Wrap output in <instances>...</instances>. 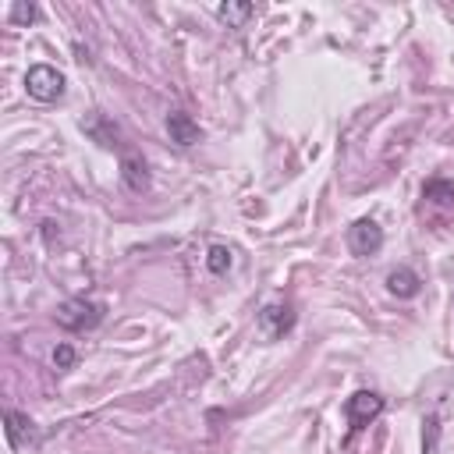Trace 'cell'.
Masks as SVG:
<instances>
[{
    "label": "cell",
    "instance_id": "obj_1",
    "mask_svg": "<svg viewBox=\"0 0 454 454\" xmlns=\"http://www.w3.org/2000/svg\"><path fill=\"white\" fill-rule=\"evenodd\" d=\"M103 312H106V309H103V301H92V298H67V301L57 309V323H60L64 330L82 333V330L99 326Z\"/></svg>",
    "mask_w": 454,
    "mask_h": 454
},
{
    "label": "cell",
    "instance_id": "obj_2",
    "mask_svg": "<svg viewBox=\"0 0 454 454\" xmlns=\"http://www.w3.org/2000/svg\"><path fill=\"white\" fill-rule=\"evenodd\" d=\"M383 397L376 394V390H355L348 401H344V419H348V436H355V433H362L380 411H383Z\"/></svg>",
    "mask_w": 454,
    "mask_h": 454
},
{
    "label": "cell",
    "instance_id": "obj_3",
    "mask_svg": "<svg viewBox=\"0 0 454 454\" xmlns=\"http://www.w3.org/2000/svg\"><path fill=\"white\" fill-rule=\"evenodd\" d=\"M25 89H28L32 99L53 103V99L64 96V74L57 67H50V64H32L28 74H25Z\"/></svg>",
    "mask_w": 454,
    "mask_h": 454
},
{
    "label": "cell",
    "instance_id": "obj_4",
    "mask_svg": "<svg viewBox=\"0 0 454 454\" xmlns=\"http://www.w3.org/2000/svg\"><path fill=\"white\" fill-rule=\"evenodd\" d=\"M348 248H351L355 255H372V252H380V248H383V227H380L376 220H369V216L355 220V223L348 227Z\"/></svg>",
    "mask_w": 454,
    "mask_h": 454
},
{
    "label": "cell",
    "instance_id": "obj_5",
    "mask_svg": "<svg viewBox=\"0 0 454 454\" xmlns=\"http://www.w3.org/2000/svg\"><path fill=\"white\" fill-rule=\"evenodd\" d=\"M121 177L131 192H145L149 188V163L142 160V153L135 149H121Z\"/></svg>",
    "mask_w": 454,
    "mask_h": 454
},
{
    "label": "cell",
    "instance_id": "obj_6",
    "mask_svg": "<svg viewBox=\"0 0 454 454\" xmlns=\"http://www.w3.org/2000/svg\"><path fill=\"white\" fill-rule=\"evenodd\" d=\"M259 326H262L266 337H284V333L294 326V312H291V305H284V301H270V305L259 312Z\"/></svg>",
    "mask_w": 454,
    "mask_h": 454
},
{
    "label": "cell",
    "instance_id": "obj_7",
    "mask_svg": "<svg viewBox=\"0 0 454 454\" xmlns=\"http://www.w3.org/2000/svg\"><path fill=\"white\" fill-rule=\"evenodd\" d=\"M167 135H170V142H177L181 149H188V145H195L199 142V124H195V117L192 114H184V110H170L167 114Z\"/></svg>",
    "mask_w": 454,
    "mask_h": 454
},
{
    "label": "cell",
    "instance_id": "obj_8",
    "mask_svg": "<svg viewBox=\"0 0 454 454\" xmlns=\"http://www.w3.org/2000/svg\"><path fill=\"white\" fill-rule=\"evenodd\" d=\"M82 128H85V135H92V138H96L99 145H106V149L121 145V142H117V138H121V128H117L106 114H92V117H85Z\"/></svg>",
    "mask_w": 454,
    "mask_h": 454
},
{
    "label": "cell",
    "instance_id": "obj_9",
    "mask_svg": "<svg viewBox=\"0 0 454 454\" xmlns=\"http://www.w3.org/2000/svg\"><path fill=\"white\" fill-rule=\"evenodd\" d=\"M419 287H422V280H419V273L411 266H397V270L387 273V291L397 294V298H415Z\"/></svg>",
    "mask_w": 454,
    "mask_h": 454
},
{
    "label": "cell",
    "instance_id": "obj_10",
    "mask_svg": "<svg viewBox=\"0 0 454 454\" xmlns=\"http://www.w3.org/2000/svg\"><path fill=\"white\" fill-rule=\"evenodd\" d=\"M4 422H7V440H11V447H21L25 440H35V426H32L28 415L7 408V411H4Z\"/></svg>",
    "mask_w": 454,
    "mask_h": 454
},
{
    "label": "cell",
    "instance_id": "obj_11",
    "mask_svg": "<svg viewBox=\"0 0 454 454\" xmlns=\"http://www.w3.org/2000/svg\"><path fill=\"white\" fill-rule=\"evenodd\" d=\"M252 14H255V7H252V4H231V0H227V4H220V7H216V18H220L227 28H241Z\"/></svg>",
    "mask_w": 454,
    "mask_h": 454
},
{
    "label": "cell",
    "instance_id": "obj_12",
    "mask_svg": "<svg viewBox=\"0 0 454 454\" xmlns=\"http://www.w3.org/2000/svg\"><path fill=\"white\" fill-rule=\"evenodd\" d=\"M234 266V252L227 248V245H209V252H206V270L209 273H227Z\"/></svg>",
    "mask_w": 454,
    "mask_h": 454
},
{
    "label": "cell",
    "instance_id": "obj_13",
    "mask_svg": "<svg viewBox=\"0 0 454 454\" xmlns=\"http://www.w3.org/2000/svg\"><path fill=\"white\" fill-rule=\"evenodd\" d=\"M422 454H440V415L422 422Z\"/></svg>",
    "mask_w": 454,
    "mask_h": 454
},
{
    "label": "cell",
    "instance_id": "obj_14",
    "mask_svg": "<svg viewBox=\"0 0 454 454\" xmlns=\"http://www.w3.org/2000/svg\"><path fill=\"white\" fill-rule=\"evenodd\" d=\"M422 195L433 199V202H454V181H440V177H433V181L422 188Z\"/></svg>",
    "mask_w": 454,
    "mask_h": 454
},
{
    "label": "cell",
    "instance_id": "obj_15",
    "mask_svg": "<svg viewBox=\"0 0 454 454\" xmlns=\"http://www.w3.org/2000/svg\"><path fill=\"white\" fill-rule=\"evenodd\" d=\"M74 358H78V355H74L71 344H57V348H53V365H57V372H67V369L74 365Z\"/></svg>",
    "mask_w": 454,
    "mask_h": 454
},
{
    "label": "cell",
    "instance_id": "obj_16",
    "mask_svg": "<svg viewBox=\"0 0 454 454\" xmlns=\"http://www.w3.org/2000/svg\"><path fill=\"white\" fill-rule=\"evenodd\" d=\"M32 18H35V7H32V4H14V7H11V21H14V25H28Z\"/></svg>",
    "mask_w": 454,
    "mask_h": 454
}]
</instances>
